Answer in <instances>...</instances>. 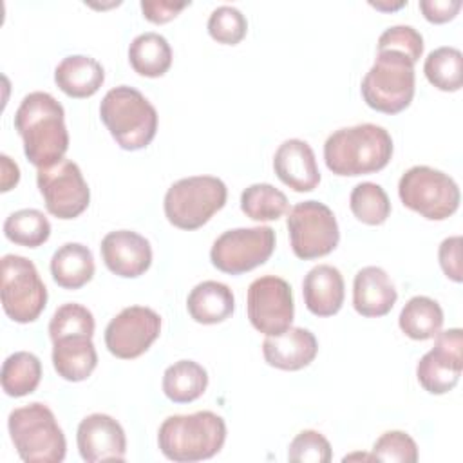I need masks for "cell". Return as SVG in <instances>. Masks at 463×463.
<instances>
[{
	"label": "cell",
	"instance_id": "obj_24",
	"mask_svg": "<svg viewBox=\"0 0 463 463\" xmlns=\"http://www.w3.org/2000/svg\"><path fill=\"white\" fill-rule=\"evenodd\" d=\"M190 317L199 324H219L233 315L235 297L233 291L217 280L199 282L186 298Z\"/></svg>",
	"mask_w": 463,
	"mask_h": 463
},
{
	"label": "cell",
	"instance_id": "obj_11",
	"mask_svg": "<svg viewBox=\"0 0 463 463\" xmlns=\"http://www.w3.org/2000/svg\"><path fill=\"white\" fill-rule=\"evenodd\" d=\"M275 250V232L269 226L233 228L221 233L210 250L212 264L228 275H241L264 264Z\"/></svg>",
	"mask_w": 463,
	"mask_h": 463
},
{
	"label": "cell",
	"instance_id": "obj_41",
	"mask_svg": "<svg viewBox=\"0 0 463 463\" xmlns=\"http://www.w3.org/2000/svg\"><path fill=\"white\" fill-rule=\"evenodd\" d=\"M190 4L183 2V4H174V2H166V0H143L141 2V11L143 16L152 22V24H166L170 20H174L184 7H188Z\"/></svg>",
	"mask_w": 463,
	"mask_h": 463
},
{
	"label": "cell",
	"instance_id": "obj_37",
	"mask_svg": "<svg viewBox=\"0 0 463 463\" xmlns=\"http://www.w3.org/2000/svg\"><path fill=\"white\" fill-rule=\"evenodd\" d=\"M331 445L318 430H300L288 447V459L293 463H329Z\"/></svg>",
	"mask_w": 463,
	"mask_h": 463
},
{
	"label": "cell",
	"instance_id": "obj_2",
	"mask_svg": "<svg viewBox=\"0 0 463 463\" xmlns=\"http://www.w3.org/2000/svg\"><path fill=\"white\" fill-rule=\"evenodd\" d=\"M392 157L391 134L374 123H360L335 130L324 143L326 166L336 175L373 174Z\"/></svg>",
	"mask_w": 463,
	"mask_h": 463
},
{
	"label": "cell",
	"instance_id": "obj_16",
	"mask_svg": "<svg viewBox=\"0 0 463 463\" xmlns=\"http://www.w3.org/2000/svg\"><path fill=\"white\" fill-rule=\"evenodd\" d=\"M76 443L87 463L123 461L127 456L125 430L109 414L94 412L83 418L78 425Z\"/></svg>",
	"mask_w": 463,
	"mask_h": 463
},
{
	"label": "cell",
	"instance_id": "obj_20",
	"mask_svg": "<svg viewBox=\"0 0 463 463\" xmlns=\"http://www.w3.org/2000/svg\"><path fill=\"white\" fill-rule=\"evenodd\" d=\"M306 307L317 317L336 315L344 304L345 286L338 268L318 264L307 271L302 282Z\"/></svg>",
	"mask_w": 463,
	"mask_h": 463
},
{
	"label": "cell",
	"instance_id": "obj_34",
	"mask_svg": "<svg viewBox=\"0 0 463 463\" xmlns=\"http://www.w3.org/2000/svg\"><path fill=\"white\" fill-rule=\"evenodd\" d=\"M92 335H94V317L85 306L76 302H67L60 306L49 322V336L52 342L63 336H92Z\"/></svg>",
	"mask_w": 463,
	"mask_h": 463
},
{
	"label": "cell",
	"instance_id": "obj_17",
	"mask_svg": "<svg viewBox=\"0 0 463 463\" xmlns=\"http://www.w3.org/2000/svg\"><path fill=\"white\" fill-rule=\"evenodd\" d=\"M99 250L105 266L123 279H136L152 264V248L148 239L132 230L109 232L103 237Z\"/></svg>",
	"mask_w": 463,
	"mask_h": 463
},
{
	"label": "cell",
	"instance_id": "obj_18",
	"mask_svg": "<svg viewBox=\"0 0 463 463\" xmlns=\"http://www.w3.org/2000/svg\"><path fill=\"white\" fill-rule=\"evenodd\" d=\"M277 177L295 192H311L320 183L313 148L302 139H286L273 156Z\"/></svg>",
	"mask_w": 463,
	"mask_h": 463
},
{
	"label": "cell",
	"instance_id": "obj_5",
	"mask_svg": "<svg viewBox=\"0 0 463 463\" xmlns=\"http://www.w3.org/2000/svg\"><path fill=\"white\" fill-rule=\"evenodd\" d=\"M7 429L11 441L25 463H60L67 452V441L52 411L33 402L9 412Z\"/></svg>",
	"mask_w": 463,
	"mask_h": 463
},
{
	"label": "cell",
	"instance_id": "obj_35",
	"mask_svg": "<svg viewBox=\"0 0 463 463\" xmlns=\"http://www.w3.org/2000/svg\"><path fill=\"white\" fill-rule=\"evenodd\" d=\"M248 31L246 16L233 5H219L208 18L210 36L224 45H237Z\"/></svg>",
	"mask_w": 463,
	"mask_h": 463
},
{
	"label": "cell",
	"instance_id": "obj_40",
	"mask_svg": "<svg viewBox=\"0 0 463 463\" xmlns=\"http://www.w3.org/2000/svg\"><path fill=\"white\" fill-rule=\"evenodd\" d=\"M420 9L430 24H445L452 20L459 9L461 2L459 0H420Z\"/></svg>",
	"mask_w": 463,
	"mask_h": 463
},
{
	"label": "cell",
	"instance_id": "obj_31",
	"mask_svg": "<svg viewBox=\"0 0 463 463\" xmlns=\"http://www.w3.org/2000/svg\"><path fill=\"white\" fill-rule=\"evenodd\" d=\"M241 210L253 221H277L288 212V197L269 183H255L241 194Z\"/></svg>",
	"mask_w": 463,
	"mask_h": 463
},
{
	"label": "cell",
	"instance_id": "obj_26",
	"mask_svg": "<svg viewBox=\"0 0 463 463\" xmlns=\"http://www.w3.org/2000/svg\"><path fill=\"white\" fill-rule=\"evenodd\" d=\"M128 61L139 76L159 78L172 65V47L163 34L143 33L130 42Z\"/></svg>",
	"mask_w": 463,
	"mask_h": 463
},
{
	"label": "cell",
	"instance_id": "obj_13",
	"mask_svg": "<svg viewBox=\"0 0 463 463\" xmlns=\"http://www.w3.org/2000/svg\"><path fill=\"white\" fill-rule=\"evenodd\" d=\"M248 318L251 326L266 335H280L291 327L295 304L291 286L275 275L255 279L248 288Z\"/></svg>",
	"mask_w": 463,
	"mask_h": 463
},
{
	"label": "cell",
	"instance_id": "obj_21",
	"mask_svg": "<svg viewBox=\"0 0 463 463\" xmlns=\"http://www.w3.org/2000/svg\"><path fill=\"white\" fill-rule=\"evenodd\" d=\"M398 293L385 269L365 266L354 275L353 306L362 317H383L396 304Z\"/></svg>",
	"mask_w": 463,
	"mask_h": 463
},
{
	"label": "cell",
	"instance_id": "obj_36",
	"mask_svg": "<svg viewBox=\"0 0 463 463\" xmlns=\"http://www.w3.org/2000/svg\"><path fill=\"white\" fill-rule=\"evenodd\" d=\"M373 459L391 463H414L418 461V445L403 430H387L373 445Z\"/></svg>",
	"mask_w": 463,
	"mask_h": 463
},
{
	"label": "cell",
	"instance_id": "obj_1",
	"mask_svg": "<svg viewBox=\"0 0 463 463\" xmlns=\"http://www.w3.org/2000/svg\"><path fill=\"white\" fill-rule=\"evenodd\" d=\"M14 128L24 141L31 165L47 168L63 159L69 148V132L61 103L49 92H29L14 112Z\"/></svg>",
	"mask_w": 463,
	"mask_h": 463
},
{
	"label": "cell",
	"instance_id": "obj_25",
	"mask_svg": "<svg viewBox=\"0 0 463 463\" xmlns=\"http://www.w3.org/2000/svg\"><path fill=\"white\" fill-rule=\"evenodd\" d=\"M51 275L63 289H80L94 277L92 251L81 242H65L51 259Z\"/></svg>",
	"mask_w": 463,
	"mask_h": 463
},
{
	"label": "cell",
	"instance_id": "obj_32",
	"mask_svg": "<svg viewBox=\"0 0 463 463\" xmlns=\"http://www.w3.org/2000/svg\"><path fill=\"white\" fill-rule=\"evenodd\" d=\"M4 235L14 244L38 248L49 239L51 222L40 210H16L4 221Z\"/></svg>",
	"mask_w": 463,
	"mask_h": 463
},
{
	"label": "cell",
	"instance_id": "obj_6",
	"mask_svg": "<svg viewBox=\"0 0 463 463\" xmlns=\"http://www.w3.org/2000/svg\"><path fill=\"white\" fill-rule=\"evenodd\" d=\"M360 90L371 109L383 114H398L414 98V63L402 52L378 51L373 67L362 80Z\"/></svg>",
	"mask_w": 463,
	"mask_h": 463
},
{
	"label": "cell",
	"instance_id": "obj_4",
	"mask_svg": "<svg viewBox=\"0 0 463 463\" xmlns=\"http://www.w3.org/2000/svg\"><path fill=\"white\" fill-rule=\"evenodd\" d=\"M99 116L110 136L125 150L145 148L156 137L157 110L134 87L110 89L99 103Z\"/></svg>",
	"mask_w": 463,
	"mask_h": 463
},
{
	"label": "cell",
	"instance_id": "obj_22",
	"mask_svg": "<svg viewBox=\"0 0 463 463\" xmlns=\"http://www.w3.org/2000/svg\"><path fill=\"white\" fill-rule=\"evenodd\" d=\"M54 81L63 94L81 99L99 90L105 81V69L90 56L71 54L56 65Z\"/></svg>",
	"mask_w": 463,
	"mask_h": 463
},
{
	"label": "cell",
	"instance_id": "obj_27",
	"mask_svg": "<svg viewBox=\"0 0 463 463\" xmlns=\"http://www.w3.org/2000/svg\"><path fill=\"white\" fill-rule=\"evenodd\" d=\"M208 387L206 369L194 360H179L163 374V392L174 403H190L203 396Z\"/></svg>",
	"mask_w": 463,
	"mask_h": 463
},
{
	"label": "cell",
	"instance_id": "obj_29",
	"mask_svg": "<svg viewBox=\"0 0 463 463\" xmlns=\"http://www.w3.org/2000/svg\"><path fill=\"white\" fill-rule=\"evenodd\" d=\"M2 389L7 396L22 398L36 391L42 380V362L29 351H16L4 360Z\"/></svg>",
	"mask_w": 463,
	"mask_h": 463
},
{
	"label": "cell",
	"instance_id": "obj_38",
	"mask_svg": "<svg viewBox=\"0 0 463 463\" xmlns=\"http://www.w3.org/2000/svg\"><path fill=\"white\" fill-rule=\"evenodd\" d=\"M378 51H396L416 63L423 54V36L412 25H392L380 34Z\"/></svg>",
	"mask_w": 463,
	"mask_h": 463
},
{
	"label": "cell",
	"instance_id": "obj_8",
	"mask_svg": "<svg viewBox=\"0 0 463 463\" xmlns=\"http://www.w3.org/2000/svg\"><path fill=\"white\" fill-rule=\"evenodd\" d=\"M398 195L403 206L429 221L449 219L461 199L459 188L449 174L425 165H416L400 177Z\"/></svg>",
	"mask_w": 463,
	"mask_h": 463
},
{
	"label": "cell",
	"instance_id": "obj_43",
	"mask_svg": "<svg viewBox=\"0 0 463 463\" xmlns=\"http://www.w3.org/2000/svg\"><path fill=\"white\" fill-rule=\"evenodd\" d=\"M351 459H369V461H374L371 454H351V456L344 458V461H351Z\"/></svg>",
	"mask_w": 463,
	"mask_h": 463
},
{
	"label": "cell",
	"instance_id": "obj_23",
	"mask_svg": "<svg viewBox=\"0 0 463 463\" xmlns=\"http://www.w3.org/2000/svg\"><path fill=\"white\" fill-rule=\"evenodd\" d=\"M52 365L67 382L87 380L98 365L92 336H63L52 342Z\"/></svg>",
	"mask_w": 463,
	"mask_h": 463
},
{
	"label": "cell",
	"instance_id": "obj_30",
	"mask_svg": "<svg viewBox=\"0 0 463 463\" xmlns=\"http://www.w3.org/2000/svg\"><path fill=\"white\" fill-rule=\"evenodd\" d=\"M423 72L430 85L443 92H456L463 85V54L459 49L443 45L429 52Z\"/></svg>",
	"mask_w": 463,
	"mask_h": 463
},
{
	"label": "cell",
	"instance_id": "obj_7",
	"mask_svg": "<svg viewBox=\"0 0 463 463\" xmlns=\"http://www.w3.org/2000/svg\"><path fill=\"white\" fill-rule=\"evenodd\" d=\"M228 188L213 175H192L175 181L165 194L163 208L170 224L197 230L226 204Z\"/></svg>",
	"mask_w": 463,
	"mask_h": 463
},
{
	"label": "cell",
	"instance_id": "obj_9",
	"mask_svg": "<svg viewBox=\"0 0 463 463\" xmlns=\"http://www.w3.org/2000/svg\"><path fill=\"white\" fill-rule=\"evenodd\" d=\"M0 297L2 307L11 320L29 324L45 309L47 288L29 259L9 253L2 257Z\"/></svg>",
	"mask_w": 463,
	"mask_h": 463
},
{
	"label": "cell",
	"instance_id": "obj_3",
	"mask_svg": "<svg viewBox=\"0 0 463 463\" xmlns=\"http://www.w3.org/2000/svg\"><path fill=\"white\" fill-rule=\"evenodd\" d=\"M226 441V423L212 411L168 416L157 430L163 456L177 463H194L213 458Z\"/></svg>",
	"mask_w": 463,
	"mask_h": 463
},
{
	"label": "cell",
	"instance_id": "obj_42",
	"mask_svg": "<svg viewBox=\"0 0 463 463\" xmlns=\"http://www.w3.org/2000/svg\"><path fill=\"white\" fill-rule=\"evenodd\" d=\"M0 163H2V192H9L20 181V168L5 154L0 156Z\"/></svg>",
	"mask_w": 463,
	"mask_h": 463
},
{
	"label": "cell",
	"instance_id": "obj_28",
	"mask_svg": "<svg viewBox=\"0 0 463 463\" xmlns=\"http://www.w3.org/2000/svg\"><path fill=\"white\" fill-rule=\"evenodd\" d=\"M400 329L412 340H429L441 331L443 309L441 306L423 295H416L407 300L398 317Z\"/></svg>",
	"mask_w": 463,
	"mask_h": 463
},
{
	"label": "cell",
	"instance_id": "obj_12",
	"mask_svg": "<svg viewBox=\"0 0 463 463\" xmlns=\"http://www.w3.org/2000/svg\"><path fill=\"white\" fill-rule=\"evenodd\" d=\"M36 184L45 208L56 219H74L90 203V190L80 166L71 159H61L47 168H38Z\"/></svg>",
	"mask_w": 463,
	"mask_h": 463
},
{
	"label": "cell",
	"instance_id": "obj_39",
	"mask_svg": "<svg viewBox=\"0 0 463 463\" xmlns=\"http://www.w3.org/2000/svg\"><path fill=\"white\" fill-rule=\"evenodd\" d=\"M438 259L443 273L450 280L461 282L463 271H461V237L459 235H452L441 241L438 250Z\"/></svg>",
	"mask_w": 463,
	"mask_h": 463
},
{
	"label": "cell",
	"instance_id": "obj_10",
	"mask_svg": "<svg viewBox=\"0 0 463 463\" xmlns=\"http://www.w3.org/2000/svg\"><path fill=\"white\" fill-rule=\"evenodd\" d=\"M286 226L293 253L302 260H311L331 253L340 241V230L333 210L320 201L297 203L288 217Z\"/></svg>",
	"mask_w": 463,
	"mask_h": 463
},
{
	"label": "cell",
	"instance_id": "obj_15",
	"mask_svg": "<svg viewBox=\"0 0 463 463\" xmlns=\"http://www.w3.org/2000/svg\"><path fill=\"white\" fill-rule=\"evenodd\" d=\"M463 371V331L452 327L438 331L434 345L416 365L420 385L430 394H445L452 391Z\"/></svg>",
	"mask_w": 463,
	"mask_h": 463
},
{
	"label": "cell",
	"instance_id": "obj_33",
	"mask_svg": "<svg viewBox=\"0 0 463 463\" xmlns=\"http://www.w3.org/2000/svg\"><path fill=\"white\" fill-rule=\"evenodd\" d=\"M349 206L353 215L369 226H380L391 213V201L385 190L371 181L358 183L349 195Z\"/></svg>",
	"mask_w": 463,
	"mask_h": 463
},
{
	"label": "cell",
	"instance_id": "obj_14",
	"mask_svg": "<svg viewBox=\"0 0 463 463\" xmlns=\"http://www.w3.org/2000/svg\"><path fill=\"white\" fill-rule=\"evenodd\" d=\"M161 333V317L146 306L121 309L105 327V345L121 360L141 356Z\"/></svg>",
	"mask_w": 463,
	"mask_h": 463
},
{
	"label": "cell",
	"instance_id": "obj_19",
	"mask_svg": "<svg viewBox=\"0 0 463 463\" xmlns=\"http://www.w3.org/2000/svg\"><path fill=\"white\" fill-rule=\"evenodd\" d=\"M318 353V342L309 329L288 327L280 335L266 336L262 354L268 365L282 371H298L307 367Z\"/></svg>",
	"mask_w": 463,
	"mask_h": 463
}]
</instances>
